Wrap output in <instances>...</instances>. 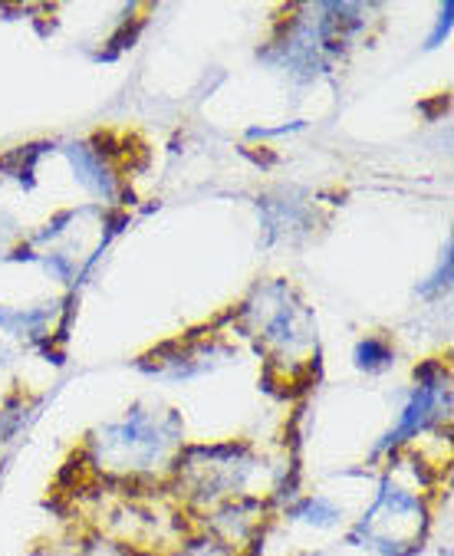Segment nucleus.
Here are the masks:
<instances>
[{
  "label": "nucleus",
  "instance_id": "1",
  "mask_svg": "<svg viewBox=\"0 0 454 556\" xmlns=\"http://www.w3.org/2000/svg\"><path fill=\"white\" fill-rule=\"evenodd\" d=\"M175 556H235L231 549H227L220 540H211V536H204V540H191L188 546H181Z\"/></svg>",
  "mask_w": 454,
  "mask_h": 556
},
{
  "label": "nucleus",
  "instance_id": "2",
  "mask_svg": "<svg viewBox=\"0 0 454 556\" xmlns=\"http://www.w3.org/2000/svg\"><path fill=\"white\" fill-rule=\"evenodd\" d=\"M86 556H126V553L112 549V546H96V549H92V553H86Z\"/></svg>",
  "mask_w": 454,
  "mask_h": 556
}]
</instances>
